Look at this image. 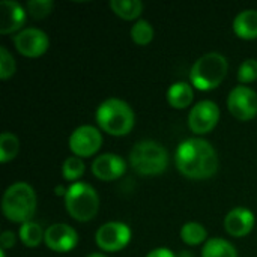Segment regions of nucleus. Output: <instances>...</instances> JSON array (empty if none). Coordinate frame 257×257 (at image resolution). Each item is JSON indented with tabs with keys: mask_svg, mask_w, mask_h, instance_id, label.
I'll return each instance as SVG.
<instances>
[{
	"mask_svg": "<svg viewBox=\"0 0 257 257\" xmlns=\"http://www.w3.org/2000/svg\"><path fill=\"white\" fill-rule=\"evenodd\" d=\"M176 167L190 179H208L218 170V157L212 145L203 139H188L176 149Z\"/></svg>",
	"mask_w": 257,
	"mask_h": 257,
	"instance_id": "f257e3e1",
	"label": "nucleus"
},
{
	"mask_svg": "<svg viewBox=\"0 0 257 257\" xmlns=\"http://www.w3.org/2000/svg\"><path fill=\"white\" fill-rule=\"evenodd\" d=\"M3 215L12 223L32 221L36 212V194L26 182H15L8 187L2 200Z\"/></svg>",
	"mask_w": 257,
	"mask_h": 257,
	"instance_id": "f03ea898",
	"label": "nucleus"
},
{
	"mask_svg": "<svg viewBox=\"0 0 257 257\" xmlns=\"http://www.w3.org/2000/svg\"><path fill=\"white\" fill-rule=\"evenodd\" d=\"M96 122L102 131L110 136H126L136 122L133 108L122 99L108 98L96 108Z\"/></svg>",
	"mask_w": 257,
	"mask_h": 257,
	"instance_id": "7ed1b4c3",
	"label": "nucleus"
},
{
	"mask_svg": "<svg viewBox=\"0 0 257 257\" xmlns=\"http://www.w3.org/2000/svg\"><path fill=\"white\" fill-rule=\"evenodd\" d=\"M227 59L220 53H208L196 60L190 71V80L199 90L218 87L227 75Z\"/></svg>",
	"mask_w": 257,
	"mask_h": 257,
	"instance_id": "20e7f679",
	"label": "nucleus"
},
{
	"mask_svg": "<svg viewBox=\"0 0 257 257\" xmlns=\"http://www.w3.org/2000/svg\"><path fill=\"white\" fill-rule=\"evenodd\" d=\"M130 163L133 169L143 176L160 175L169 164V155L164 146L154 140H142L130 152Z\"/></svg>",
	"mask_w": 257,
	"mask_h": 257,
	"instance_id": "39448f33",
	"label": "nucleus"
},
{
	"mask_svg": "<svg viewBox=\"0 0 257 257\" xmlns=\"http://www.w3.org/2000/svg\"><path fill=\"white\" fill-rule=\"evenodd\" d=\"M65 206L68 214L77 221H90L96 217L99 209L98 193L89 184L75 182L65 194Z\"/></svg>",
	"mask_w": 257,
	"mask_h": 257,
	"instance_id": "423d86ee",
	"label": "nucleus"
},
{
	"mask_svg": "<svg viewBox=\"0 0 257 257\" xmlns=\"http://www.w3.org/2000/svg\"><path fill=\"white\" fill-rule=\"evenodd\" d=\"M130 239H131V229L120 221H110L102 224L95 235L96 245L101 250L110 253L125 248Z\"/></svg>",
	"mask_w": 257,
	"mask_h": 257,
	"instance_id": "0eeeda50",
	"label": "nucleus"
},
{
	"mask_svg": "<svg viewBox=\"0 0 257 257\" xmlns=\"http://www.w3.org/2000/svg\"><path fill=\"white\" fill-rule=\"evenodd\" d=\"M229 111L239 120H251L257 114V93L248 86H236L227 98Z\"/></svg>",
	"mask_w": 257,
	"mask_h": 257,
	"instance_id": "6e6552de",
	"label": "nucleus"
},
{
	"mask_svg": "<svg viewBox=\"0 0 257 257\" xmlns=\"http://www.w3.org/2000/svg\"><path fill=\"white\" fill-rule=\"evenodd\" d=\"M68 145L75 157H92L99 151L102 145V136L95 126L83 125L74 130V133L69 136Z\"/></svg>",
	"mask_w": 257,
	"mask_h": 257,
	"instance_id": "1a4fd4ad",
	"label": "nucleus"
},
{
	"mask_svg": "<svg viewBox=\"0 0 257 257\" xmlns=\"http://www.w3.org/2000/svg\"><path fill=\"white\" fill-rule=\"evenodd\" d=\"M220 120V108L214 101L197 102L188 114V126L196 134L211 133Z\"/></svg>",
	"mask_w": 257,
	"mask_h": 257,
	"instance_id": "9d476101",
	"label": "nucleus"
},
{
	"mask_svg": "<svg viewBox=\"0 0 257 257\" xmlns=\"http://www.w3.org/2000/svg\"><path fill=\"white\" fill-rule=\"evenodd\" d=\"M14 44L20 54L26 57H39L48 50L50 39L44 30L27 27L14 36Z\"/></svg>",
	"mask_w": 257,
	"mask_h": 257,
	"instance_id": "9b49d317",
	"label": "nucleus"
},
{
	"mask_svg": "<svg viewBox=\"0 0 257 257\" xmlns=\"http://www.w3.org/2000/svg\"><path fill=\"white\" fill-rule=\"evenodd\" d=\"M44 242L50 250L56 253H66L75 248L78 242V235L71 226L65 223H56L45 230Z\"/></svg>",
	"mask_w": 257,
	"mask_h": 257,
	"instance_id": "f8f14e48",
	"label": "nucleus"
},
{
	"mask_svg": "<svg viewBox=\"0 0 257 257\" xmlns=\"http://www.w3.org/2000/svg\"><path fill=\"white\" fill-rule=\"evenodd\" d=\"M126 170V163L116 154H102L92 163V173L101 181H116Z\"/></svg>",
	"mask_w": 257,
	"mask_h": 257,
	"instance_id": "ddd939ff",
	"label": "nucleus"
},
{
	"mask_svg": "<svg viewBox=\"0 0 257 257\" xmlns=\"http://www.w3.org/2000/svg\"><path fill=\"white\" fill-rule=\"evenodd\" d=\"M26 23L24 8L14 0L0 2V33L9 35L17 32Z\"/></svg>",
	"mask_w": 257,
	"mask_h": 257,
	"instance_id": "4468645a",
	"label": "nucleus"
},
{
	"mask_svg": "<svg viewBox=\"0 0 257 257\" xmlns=\"http://www.w3.org/2000/svg\"><path fill=\"white\" fill-rule=\"evenodd\" d=\"M254 227V214L247 208H235L224 218V229L229 235L241 238L248 235Z\"/></svg>",
	"mask_w": 257,
	"mask_h": 257,
	"instance_id": "2eb2a0df",
	"label": "nucleus"
},
{
	"mask_svg": "<svg viewBox=\"0 0 257 257\" xmlns=\"http://www.w3.org/2000/svg\"><path fill=\"white\" fill-rule=\"evenodd\" d=\"M233 32L241 39H256L257 38V11L245 9L239 12L233 20Z\"/></svg>",
	"mask_w": 257,
	"mask_h": 257,
	"instance_id": "dca6fc26",
	"label": "nucleus"
},
{
	"mask_svg": "<svg viewBox=\"0 0 257 257\" xmlns=\"http://www.w3.org/2000/svg\"><path fill=\"white\" fill-rule=\"evenodd\" d=\"M194 99V90L191 84L185 81L173 83L167 90V101L173 108H185Z\"/></svg>",
	"mask_w": 257,
	"mask_h": 257,
	"instance_id": "f3484780",
	"label": "nucleus"
},
{
	"mask_svg": "<svg viewBox=\"0 0 257 257\" xmlns=\"http://www.w3.org/2000/svg\"><path fill=\"white\" fill-rule=\"evenodd\" d=\"M202 257H238L236 248L223 238H212L205 242Z\"/></svg>",
	"mask_w": 257,
	"mask_h": 257,
	"instance_id": "a211bd4d",
	"label": "nucleus"
},
{
	"mask_svg": "<svg viewBox=\"0 0 257 257\" xmlns=\"http://www.w3.org/2000/svg\"><path fill=\"white\" fill-rule=\"evenodd\" d=\"M110 6L113 12L123 20H136L143 11L140 0H111Z\"/></svg>",
	"mask_w": 257,
	"mask_h": 257,
	"instance_id": "6ab92c4d",
	"label": "nucleus"
},
{
	"mask_svg": "<svg viewBox=\"0 0 257 257\" xmlns=\"http://www.w3.org/2000/svg\"><path fill=\"white\" fill-rule=\"evenodd\" d=\"M20 241L26 245V247H38L45 236V232L42 230V227L35 223V221H27L24 224H21L20 227Z\"/></svg>",
	"mask_w": 257,
	"mask_h": 257,
	"instance_id": "aec40b11",
	"label": "nucleus"
},
{
	"mask_svg": "<svg viewBox=\"0 0 257 257\" xmlns=\"http://www.w3.org/2000/svg\"><path fill=\"white\" fill-rule=\"evenodd\" d=\"M20 151V142L12 133H2L0 136V163L6 164L12 161Z\"/></svg>",
	"mask_w": 257,
	"mask_h": 257,
	"instance_id": "412c9836",
	"label": "nucleus"
},
{
	"mask_svg": "<svg viewBox=\"0 0 257 257\" xmlns=\"http://www.w3.org/2000/svg\"><path fill=\"white\" fill-rule=\"evenodd\" d=\"M206 236H208L206 229L200 223L191 221V223L184 224L181 229V238L188 245H199L206 239Z\"/></svg>",
	"mask_w": 257,
	"mask_h": 257,
	"instance_id": "4be33fe9",
	"label": "nucleus"
},
{
	"mask_svg": "<svg viewBox=\"0 0 257 257\" xmlns=\"http://www.w3.org/2000/svg\"><path fill=\"white\" fill-rule=\"evenodd\" d=\"M131 38L139 45H148L154 39V27L146 20H139L131 27Z\"/></svg>",
	"mask_w": 257,
	"mask_h": 257,
	"instance_id": "5701e85b",
	"label": "nucleus"
},
{
	"mask_svg": "<svg viewBox=\"0 0 257 257\" xmlns=\"http://www.w3.org/2000/svg\"><path fill=\"white\" fill-rule=\"evenodd\" d=\"M84 161L80 157H69L65 160L63 166H62V175L66 181H77L83 176L84 173Z\"/></svg>",
	"mask_w": 257,
	"mask_h": 257,
	"instance_id": "b1692460",
	"label": "nucleus"
},
{
	"mask_svg": "<svg viewBox=\"0 0 257 257\" xmlns=\"http://www.w3.org/2000/svg\"><path fill=\"white\" fill-rule=\"evenodd\" d=\"M15 59L5 45L0 47V78L8 80L15 74Z\"/></svg>",
	"mask_w": 257,
	"mask_h": 257,
	"instance_id": "393cba45",
	"label": "nucleus"
},
{
	"mask_svg": "<svg viewBox=\"0 0 257 257\" xmlns=\"http://www.w3.org/2000/svg\"><path fill=\"white\" fill-rule=\"evenodd\" d=\"M238 80L244 84L257 80V60L256 59H245L239 69H238Z\"/></svg>",
	"mask_w": 257,
	"mask_h": 257,
	"instance_id": "a878e982",
	"label": "nucleus"
},
{
	"mask_svg": "<svg viewBox=\"0 0 257 257\" xmlns=\"http://www.w3.org/2000/svg\"><path fill=\"white\" fill-rule=\"evenodd\" d=\"M27 11L33 18H45L53 11L51 0H30L27 3Z\"/></svg>",
	"mask_w": 257,
	"mask_h": 257,
	"instance_id": "bb28decb",
	"label": "nucleus"
},
{
	"mask_svg": "<svg viewBox=\"0 0 257 257\" xmlns=\"http://www.w3.org/2000/svg\"><path fill=\"white\" fill-rule=\"evenodd\" d=\"M0 245H2V250L12 248L15 245V235L11 230H5L0 235Z\"/></svg>",
	"mask_w": 257,
	"mask_h": 257,
	"instance_id": "cd10ccee",
	"label": "nucleus"
},
{
	"mask_svg": "<svg viewBox=\"0 0 257 257\" xmlns=\"http://www.w3.org/2000/svg\"><path fill=\"white\" fill-rule=\"evenodd\" d=\"M146 257H176V256H175V254H173V251H172V250H169V248H155V250L149 251Z\"/></svg>",
	"mask_w": 257,
	"mask_h": 257,
	"instance_id": "c85d7f7f",
	"label": "nucleus"
},
{
	"mask_svg": "<svg viewBox=\"0 0 257 257\" xmlns=\"http://www.w3.org/2000/svg\"><path fill=\"white\" fill-rule=\"evenodd\" d=\"M87 257H107V256H104V254H99V253H93V254H89Z\"/></svg>",
	"mask_w": 257,
	"mask_h": 257,
	"instance_id": "c756f323",
	"label": "nucleus"
},
{
	"mask_svg": "<svg viewBox=\"0 0 257 257\" xmlns=\"http://www.w3.org/2000/svg\"><path fill=\"white\" fill-rule=\"evenodd\" d=\"M0 257H6V253H5V250H2V251H0Z\"/></svg>",
	"mask_w": 257,
	"mask_h": 257,
	"instance_id": "7c9ffc66",
	"label": "nucleus"
}]
</instances>
